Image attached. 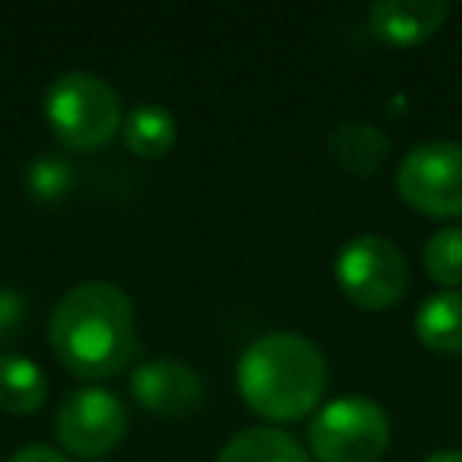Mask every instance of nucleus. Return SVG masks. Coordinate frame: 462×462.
I'll use <instances>...</instances> for the list:
<instances>
[{
    "label": "nucleus",
    "mask_w": 462,
    "mask_h": 462,
    "mask_svg": "<svg viewBox=\"0 0 462 462\" xmlns=\"http://www.w3.org/2000/svg\"><path fill=\"white\" fill-rule=\"evenodd\" d=\"M127 434V409L115 393L86 386L60 402L58 440L77 459H98L111 453Z\"/></svg>",
    "instance_id": "obj_7"
},
{
    "label": "nucleus",
    "mask_w": 462,
    "mask_h": 462,
    "mask_svg": "<svg viewBox=\"0 0 462 462\" xmlns=\"http://www.w3.org/2000/svg\"><path fill=\"white\" fill-rule=\"evenodd\" d=\"M130 393L146 411L155 415H190L203 402V383L197 371L180 361H143L130 374Z\"/></svg>",
    "instance_id": "obj_8"
},
{
    "label": "nucleus",
    "mask_w": 462,
    "mask_h": 462,
    "mask_svg": "<svg viewBox=\"0 0 462 462\" xmlns=\"http://www.w3.org/2000/svg\"><path fill=\"white\" fill-rule=\"evenodd\" d=\"M48 342L60 365L77 377H115L136 352L134 301L105 279L73 285L54 308Z\"/></svg>",
    "instance_id": "obj_1"
},
{
    "label": "nucleus",
    "mask_w": 462,
    "mask_h": 462,
    "mask_svg": "<svg viewBox=\"0 0 462 462\" xmlns=\"http://www.w3.org/2000/svg\"><path fill=\"white\" fill-rule=\"evenodd\" d=\"M216 462H308V453L279 428H247L225 443Z\"/></svg>",
    "instance_id": "obj_13"
},
{
    "label": "nucleus",
    "mask_w": 462,
    "mask_h": 462,
    "mask_svg": "<svg viewBox=\"0 0 462 462\" xmlns=\"http://www.w3.org/2000/svg\"><path fill=\"white\" fill-rule=\"evenodd\" d=\"M396 184L399 197L424 216H462V143H418L399 162Z\"/></svg>",
    "instance_id": "obj_6"
},
{
    "label": "nucleus",
    "mask_w": 462,
    "mask_h": 462,
    "mask_svg": "<svg viewBox=\"0 0 462 462\" xmlns=\"http://www.w3.org/2000/svg\"><path fill=\"white\" fill-rule=\"evenodd\" d=\"M178 140V121L165 105H136L124 121V143L140 159H162Z\"/></svg>",
    "instance_id": "obj_14"
},
{
    "label": "nucleus",
    "mask_w": 462,
    "mask_h": 462,
    "mask_svg": "<svg viewBox=\"0 0 462 462\" xmlns=\"http://www.w3.org/2000/svg\"><path fill=\"white\" fill-rule=\"evenodd\" d=\"M415 333L434 352H462V291L430 295L418 308Z\"/></svg>",
    "instance_id": "obj_12"
},
{
    "label": "nucleus",
    "mask_w": 462,
    "mask_h": 462,
    "mask_svg": "<svg viewBox=\"0 0 462 462\" xmlns=\"http://www.w3.org/2000/svg\"><path fill=\"white\" fill-rule=\"evenodd\" d=\"M424 270L440 285H462V225L437 228L424 245Z\"/></svg>",
    "instance_id": "obj_15"
},
{
    "label": "nucleus",
    "mask_w": 462,
    "mask_h": 462,
    "mask_svg": "<svg viewBox=\"0 0 462 462\" xmlns=\"http://www.w3.org/2000/svg\"><path fill=\"white\" fill-rule=\"evenodd\" d=\"M447 14L443 0H380L371 7V29L390 45H418L443 26Z\"/></svg>",
    "instance_id": "obj_9"
},
{
    "label": "nucleus",
    "mask_w": 462,
    "mask_h": 462,
    "mask_svg": "<svg viewBox=\"0 0 462 462\" xmlns=\"http://www.w3.org/2000/svg\"><path fill=\"white\" fill-rule=\"evenodd\" d=\"M10 462H70L67 456H60L54 447H45V443H32V447H23L10 456Z\"/></svg>",
    "instance_id": "obj_16"
},
{
    "label": "nucleus",
    "mask_w": 462,
    "mask_h": 462,
    "mask_svg": "<svg viewBox=\"0 0 462 462\" xmlns=\"http://www.w3.org/2000/svg\"><path fill=\"white\" fill-rule=\"evenodd\" d=\"M424 462H462V453H456V449H440V453L428 456Z\"/></svg>",
    "instance_id": "obj_17"
},
{
    "label": "nucleus",
    "mask_w": 462,
    "mask_h": 462,
    "mask_svg": "<svg viewBox=\"0 0 462 462\" xmlns=\"http://www.w3.org/2000/svg\"><path fill=\"white\" fill-rule=\"evenodd\" d=\"M51 134L77 152H92L117 134L124 115L115 86L89 70L60 73L45 92Z\"/></svg>",
    "instance_id": "obj_3"
},
{
    "label": "nucleus",
    "mask_w": 462,
    "mask_h": 462,
    "mask_svg": "<svg viewBox=\"0 0 462 462\" xmlns=\"http://www.w3.org/2000/svg\"><path fill=\"white\" fill-rule=\"evenodd\" d=\"M238 390L247 409L270 421H301L320 405L327 361L298 333H266L238 361Z\"/></svg>",
    "instance_id": "obj_2"
},
{
    "label": "nucleus",
    "mask_w": 462,
    "mask_h": 462,
    "mask_svg": "<svg viewBox=\"0 0 462 462\" xmlns=\"http://www.w3.org/2000/svg\"><path fill=\"white\" fill-rule=\"evenodd\" d=\"M333 273L342 295L365 310L393 308L409 285V263L402 251L383 235H358L342 245Z\"/></svg>",
    "instance_id": "obj_5"
},
{
    "label": "nucleus",
    "mask_w": 462,
    "mask_h": 462,
    "mask_svg": "<svg viewBox=\"0 0 462 462\" xmlns=\"http://www.w3.org/2000/svg\"><path fill=\"white\" fill-rule=\"evenodd\" d=\"M310 453L320 462H377L390 447V418L367 396H339L314 415Z\"/></svg>",
    "instance_id": "obj_4"
},
{
    "label": "nucleus",
    "mask_w": 462,
    "mask_h": 462,
    "mask_svg": "<svg viewBox=\"0 0 462 462\" xmlns=\"http://www.w3.org/2000/svg\"><path fill=\"white\" fill-rule=\"evenodd\" d=\"M48 380L35 361L23 355H0V409L14 415H32L45 405Z\"/></svg>",
    "instance_id": "obj_11"
},
{
    "label": "nucleus",
    "mask_w": 462,
    "mask_h": 462,
    "mask_svg": "<svg viewBox=\"0 0 462 462\" xmlns=\"http://www.w3.org/2000/svg\"><path fill=\"white\" fill-rule=\"evenodd\" d=\"M329 152L352 178H374L390 159V136L371 121H346L329 136Z\"/></svg>",
    "instance_id": "obj_10"
}]
</instances>
